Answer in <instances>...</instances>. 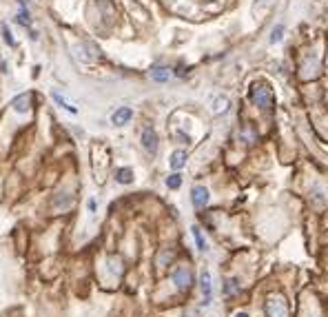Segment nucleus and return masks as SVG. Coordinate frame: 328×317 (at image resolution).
Returning <instances> with one entry per match:
<instances>
[{
  "instance_id": "nucleus-1",
  "label": "nucleus",
  "mask_w": 328,
  "mask_h": 317,
  "mask_svg": "<svg viewBox=\"0 0 328 317\" xmlns=\"http://www.w3.org/2000/svg\"><path fill=\"white\" fill-rule=\"evenodd\" d=\"M251 100L253 104L259 107L262 111H269L273 107V93L269 89V84L266 82H255L251 87Z\"/></svg>"
},
{
  "instance_id": "nucleus-2",
  "label": "nucleus",
  "mask_w": 328,
  "mask_h": 317,
  "mask_svg": "<svg viewBox=\"0 0 328 317\" xmlns=\"http://www.w3.org/2000/svg\"><path fill=\"white\" fill-rule=\"evenodd\" d=\"M266 317H289V304L282 295H271L266 302Z\"/></svg>"
},
{
  "instance_id": "nucleus-3",
  "label": "nucleus",
  "mask_w": 328,
  "mask_h": 317,
  "mask_svg": "<svg viewBox=\"0 0 328 317\" xmlns=\"http://www.w3.org/2000/svg\"><path fill=\"white\" fill-rule=\"evenodd\" d=\"M173 284L178 286V291H189L193 286V273L189 266H176L173 271Z\"/></svg>"
},
{
  "instance_id": "nucleus-4",
  "label": "nucleus",
  "mask_w": 328,
  "mask_h": 317,
  "mask_svg": "<svg viewBox=\"0 0 328 317\" xmlns=\"http://www.w3.org/2000/svg\"><path fill=\"white\" fill-rule=\"evenodd\" d=\"M73 206V195L69 191H60L58 195H53L51 200V208L56 213H67Z\"/></svg>"
},
{
  "instance_id": "nucleus-5",
  "label": "nucleus",
  "mask_w": 328,
  "mask_h": 317,
  "mask_svg": "<svg viewBox=\"0 0 328 317\" xmlns=\"http://www.w3.org/2000/svg\"><path fill=\"white\" fill-rule=\"evenodd\" d=\"M142 146L146 153H151V156H156L158 153V133L153 126H146L142 131Z\"/></svg>"
},
{
  "instance_id": "nucleus-6",
  "label": "nucleus",
  "mask_w": 328,
  "mask_h": 317,
  "mask_svg": "<svg viewBox=\"0 0 328 317\" xmlns=\"http://www.w3.org/2000/svg\"><path fill=\"white\" fill-rule=\"evenodd\" d=\"M200 291H202V298H204V306H209L213 298V284H211L209 271H202V275H200Z\"/></svg>"
},
{
  "instance_id": "nucleus-7",
  "label": "nucleus",
  "mask_w": 328,
  "mask_h": 317,
  "mask_svg": "<svg viewBox=\"0 0 328 317\" xmlns=\"http://www.w3.org/2000/svg\"><path fill=\"white\" fill-rule=\"evenodd\" d=\"M191 202H193V206L195 208H204L206 204H209V191H206L204 186H193Z\"/></svg>"
},
{
  "instance_id": "nucleus-8",
  "label": "nucleus",
  "mask_w": 328,
  "mask_h": 317,
  "mask_svg": "<svg viewBox=\"0 0 328 317\" xmlns=\"http://www.w3.org/2000/svg\"><path fill=\"white\" fill-rule=\"evenodd\" d=\"M131 118H133V111L129 109V107H120V109H118V111L111 116V122L116 124V126H122V124H126V122H129Z\"/></svg>"
},
{
  "instance_id": "nucleus-9",
  "label": "nucleus",
  "mask_w": 328,
  "mask_h": 317,
  "mask_svg": "<svg viewBox=\"0 0 328 317\" xmlns=\"http://www.w3.org/2000/svg\"><path fill=\"white\" fill-rule=\"evenodd\" d=\"M31 93H23V96H18L16 100H13V102H11V107H13V109H16L18 113H27V111H29L31 109Z\"/></svg>"
},
{
  "instance_id": "nucleus-10",
  "label": "nucleus",
  "mask_w": 328,
  "mask_h": 317,
  "mask_svg": "<svg viewBox=\"0 0 328 317\" xmlns=\"http://www.w3.org/2000/svg\"><path fill=\"white\" fill-rule=\"evenodd\" d=\"M51 98L53 100H56V102L60 104V107H62V109L64 111H71V113H78V109H76V104H73V102H69V100H67L64 96H62V93H60V91H51Z\"/></svg>"
},
{
  "instance_id": "nucleus-11",
  "label": "nucleus",
  "mask_w": 328,
  "mask_h": 317,
  "mask_svg": "<svg viewBox=\"0 0 328 317\" xmlns=\"http://www.w3.org/2000/svg\"><path fill=\"white\" fill-rule=\"evenodd\" d=\"M186 164V151H173V156H171V168L173 171H180Z\"/></svg>"
},
{
  "instance_id": "nucleus-12",
  "label": "nucleus",
  "mask_w": 328,
  "mask_h": 317,
  "mask_svg": "<svg viewBox=\"0 0 328 317\" xmlns=\"http://www.w3.org/2000/svg\"><path fill=\"white\" fill-rule=\"evenodd\" d=\"M151 78L156 80V82H166V80L171 78V73H169L166 67H153V69H151Z\"/></svg>"
},
{
  "instance_id": "nucleus-13",
  "label": "nucleus",
  "mask_w": 328,
  "mask_h": 317,
  "mask_svg": "<svg viewBox=\"0 0 328 317\" xmlns=\"http://www.w3.org/2000/svg\"><path fill=\"white\" fill-rule=\"evenodd\" d=\"M229 98L226 96H217L215 98V102H213V113H215V116H220V113H226L229 111Z\"/></svg>"
},
{
  "instance_id": "nucleus-14",
  "label": "nucleus",
  "mask_w": 328,
  "mask_h": 317,
  "mask_svg": "<svg viewBox=\"0 0 328 317\" xmlns=\"http://www.w3.org/2000/svg\"><path fill=\"white\" fill-rule=\"evenodd\" d=\"M116 180L120 182V184H131V182H133V171H131V168H118V171H116Z\"/></svg>"
},
{
  "instance_id": "nucleus-15",
  "label": "nucleus",
  "mask_w": 328,
  "mask_h": 317,
  "mask_svg": "<svg viewBox=\"0 0 328 317\" xmlns=\"http://www.w3.org/2000/svg\"><path fill=\"white\" fill-rule=\"evenodd\" d=\"M191 231H193V238H195V244H198V248H200V251L204 253V251H206V248H209V246H206V240H204V235H202V231H200L198 226H193Z\"/></svg>"
},
{
  "instance_id": "nucleus-16",
  "label": "nucleus",
  "mask_w": 328,
  "mask_h": 317,
  "mask_svg": "<svg viewBox=\"0 0 328 317\" xmlns=\"http://www.w3.org/2000/svg\"><path fill=\"white\" fill-rule=\"evenodd\" d=\"M166 186H169V188H180V186H182V175H180V173L169 175V178H166Z\"/></svg>"
},
{
  "instance_id": "nucleus-17",
  "label": "nucleus",
  "mask_w": 328,
  "mask_h": 317,
  "mask_svg": "<svg viewBox=\"0 0 328 317\" xmlns=\"http://www.w3.org/2000/svg\"><path fill=\"white\" fill-rule=\"evenodd\" d=\"M237 291H239V284H237V280H226L224 293H226V295H233V293H237Z\"/></svg>"
},
{
  "instance_id": "nucleus-18",
  "label": "nucleus",
  "mask_w": 328,
  "mask_h": 317,
  "mask_svg": "<svg viewBox=\"0 0 328 317\" xmlns=\"http://www.w3.org/2000/svg\"><path fill=\"white\" fill-rule=\"evenodd\" d=\"M282 33H284V25H277L275 29L271 31V43H279V40H282Z\"/></svg>"
},
{
  "instance_id": "nucleus-19",
  "label": "nucleus",
  "mask_w": 328,
  "mask_h": 317,
  "mask_svg": "<svg viewBox=\"0 0 328 317\" xmlns=\"http://www.w3.org/2000/svg\"><path fill=\"white\" fill-rule=\"evenodd\" d=\"M3 36H5V43L9 45V47H13L16 43H13V38H11V31H9V27L7 25H3Z\"/></svg>"
},
{
  "instance_id": "nucleus-20",
  "label": "nucleus",
  "mask_w": 328,
  "mask_h": 317,
  "mask_svg": "<svg viewBox=\"0 0 328 317\" xmlns=\"http://www.w3.org/2000/svg\"><path fill=\"white\" fill-rule=\"evenodd\" d=\"M18 20H20V25L29 27V23H31V20H29V13H27V9H23V11L18 13Z\"/></svg>"
},
{
  "instance_id": "nucleus-21",
  "label": "nucleus",
  "mask_w": 328,
  "mask_h": 317,
  "mask_svg": "<svg viewBox=\"0 0 328 317\" xmlns=\"http://www.w3.org/2000/svg\"><path fill=\"white\" fill-rule=\"evenodd\" d=\"M269 5V0H255V5H253V11H257V9H262V7Z\"/></svg>"
},
{
  "instance_id": "nucleus-22",
  "label": "nucleus",
  "mask_w": 328,
  "mask_h": 317,
  "mask_svg": "<svg viewBox=\"0 0 328 317\" xmlns=\"http://www.w3.org/2000/svg\"><path fill=\"white\" fill-rule=\"evenodd\" d=\"M235 317H249V315H246V313H237Z\"/></svg>"
}]
</instances>
